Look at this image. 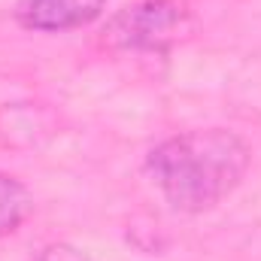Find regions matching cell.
<instances>
[{"label":"cell","mask_w":261,"mask_h":261,"mask_svg":"<svg viewBox=\"0 0 261 261\" xmlns=\"http://www.w3.org/2000/svg\"><path fill=\"white\" fill-rule=\"evenodd\" d=\"M252 152L228 128H195L161 140L146 155V173L179 213H206L243 182Z\"/></svg>","instance_id":"obj_1"},{"label":"cell","mask_w":261,"mask_h":261,"mask_svg":"<svg viewBox=\"0 0 261 261\" xmlns=\"http://www.w3.org/2000/svg\"><path fill=\"white\" fill-rule=\"evenodd\" d=\"M195 34V12L189 0H140L119 9L100 43L116 52H167Z\"/></svg>","instance_id":"obj_2"},{"label":"cell","mask_w":261,"mask_h":261,"mask_svg":"<svg viewBox=\"0 0 261 261\" xmlns=\"http://www.w3.org/2000/svg\"><path fill=\"white\" fill-rule=\"evenodd\" d=\"M107 3L110 0H18L15 18L28 31L64 34L97 21L107 12Z\"/></svg>","instance_id":"obj_3"},{"label":"cell","mask_w":261,"mask_h":261,"mask_svg":"<svg viewBox=\"0 0 261 261\" xmlns=\"http://www.w3.org/2000/svg\"><path fill=\"white\" fill-rule=\"evenodd\" d=\"M31 213V192L9 173L0 170V237L15 234Z\"/></svg>","instance_id":"obj_4"},{"label":"cell","mask_w":261,"mask_h":261,"mask_svg":"<svg viewBox=\"0 0 261 261\" xmlns=\"http://www.w3.org/2000/svg\"><path fill=\"white\" fill-rule=\"evenodd\" d=\"M34 261H88L76 246H67V243H49V246H43Z\"/></svg>","instance_id":"obj_5"}]
</instances>
